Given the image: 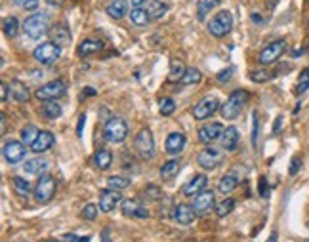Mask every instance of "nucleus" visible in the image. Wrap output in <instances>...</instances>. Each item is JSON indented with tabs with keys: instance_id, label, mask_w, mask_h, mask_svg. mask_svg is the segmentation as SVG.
<instances>
[{
	"instance_id": "6ab92c4d",
	"label": "nucleus",
	"mask_w": 309,
	"mask_h": 242,
	"mask_svg": "<svg viewBox=\"0 0 309 242\" xmlns=\"http://www.w3.org/2000/svg\"><path fill=\"white\" fill-rule=\"evenodd\" d=\"M52 145H54V134L42 130V132L38 134V137L34 139V143L31 145V149L32 152H36V154H42V152H46L48 149H52Z\"/></svg>"
},
{
	"instance_id": "f704fd0d",
	"label": "nucleus",
	"mask_w": 309,
	"mask_h": 242,
	"mask_svg": "<svg viewBox=\"0 0 309 242\" xmlns=\"http://www.w3.org/2000/svg\"><path fill=\"white\" fill-rule=\"evenodd\" d=\"M12 187L17 193V197H27L31 193V183L27 182L25 178H19V176L12 178Z\"/></svg>"
},
{
	"instance_id": "e2e57ef3",
	"label": "nucleus",
	"mask_w": 309,
	"mask_h": 242,
	"mask_svg": "<svg viewBox=\"0 0 309 242\" xmlns=\"http://www.w3.org/2000/svg\"><path fill=\"white\" fill-rule=\"evenodd\" d=\"M277 2L278 0H271V2H267V8H271V10H273V8L277 6Z\"/></svg>"
},
{
	"instance_id": "e433bc0d",
	"label": "nucleus",
	"mask_w": 309,
	"mask_h": 242,
	"mask_svg": "<svg viewBox=\"0 0 309 242\" xmlns=\"http://www.w3.org/2000/svg\"><path fill=\"white\" fill-rule=\"evenodd\" d=\"M38 134H40V130H38L34 124H27V126L21 130V141L31 147L32 143H34V139L38 137Z\"/></svg>"
},
{
	"instance_id": "5701e85b",
	"label": "nucleus",
	"mask_w": 309,
	"mask_h": 242,
	"mask_svg": "<svg viewBox=\"0 0 309 242\" xmlns=\"http://www.w3.org/2000/svg\"><path fill=\"white\" fill-rule=\"evenodd\" d=\"M101 50H103V44H101L99 40L86 38V40H82L80 46H78V56H80V58H90V56L101 52Z\"/></svg>"
},
{
	"instance_id": "09e8293b",
	"label": "nucleus",
	"mask_w": 309,
	"mask_h": 242,
	"mask_svg": "<svg viewBox=\"0 0 309 242\" xmlns=\"http://www.w3.org/2000/svg\"><path fill=\"white\" fill-rule=\"evenodd\" d=\"M62 242H90V237H77L73 233H67L62 237Z\"/></svg>"
},
{
	"instance_id": "79ce46f5",
	"label": "nucleus",
	"mask_w": 309,
	"mask_h": 242,
	"mask_svg": "<svg viewBox=\"0 0 309 242\" xmlns=\"http://www.w3.org/2000/svg\"><path fill=\"white\" fill-rule=\"evenodd\" d=\"M309 90V67H306L302 73H300V78H298V84H296V93L302 95Z\"/></svg>"
},
{
	"instance_id": "a19ab883",
	"label": "nucleus",
	"mask_w": 309,
	"mask_h": 242,
	"mask_svg": "<svg viewBox=\"0 0 309 242\" xmlns=\"http://www.w3.org/2000/svg\"><path fill=\"white\" fill-rule=\"evenodd\" d=\"M233 208H235V200L233 198H223L219 204H216V213L219 217H225V215L233 212Z\"/></svg>"
},
{
	"instance_id": "4be33fe9",
	"label": "nucleus",
	"mask_w": 309,
	"mask_h": 242,
	"mask_svg": "<svg viewBox=\"0 0 309 242\" xmlns=\"http://www.w3.org/2000/svg\"><path fill=\"white\" fill-rule=\"evenodd\" d=\"M195 215H197L195 208L189 206V204H178L176 210H174V219H176L180 225H189V223H193Z\"/></svg>"
},
{
	"instance_id": "603ef678",
	"label": "nucleus",
	"mask_w": 309,
	"mask_h": 242,
	"mask_svg": "<svg viewBox=\"0 0 309 242\" xmlns=\"http://www.w3.org/2000/svg\"><path fill=\"white\" fill-rule=\"evenodd\" d=\"M84 122H86V115H80V119H78V126H77V134H78V136L82 134V128H84Z\"/></svg>"
},
{
	"instance_id": "dca6fc26",
	"label": "nucleus",
	"mask_w": 309,
	"mask_h": 242,
	"mask_svg": "<svg viewBox=\"0 0 309 242\" xmlns=\"http://www.w3.org/2000/svg\"><path fill=\"white\" fill-rule=\"evenodd\" d=\"M121 212L124 215H128V217H139V219H147L149 217V210L143 208L134 198H124L123 202H121Z\"/></svg>"
},
{
	"instance_id": "a211bd4d",
	"label": "nucleus",
	"mask_w": 309,
	"mask_h": 242,
	"mask_svg": "<svg viewBox=\"0 0 309 242\" xmlns=\"http://www.w3.org/2000/svg\"><path fill=\"white\" fill-rule=\"evenodd\" d=\"M164 147H166V152H168V154H180V152L185 149V136H184L182 132L170 134V136L166 137Z\"/></svg>"
},
{
	"instance_id": "20e7f679",
	"label": "nucleus",
	"mask_w": 309,
	"mask_h": 242,
	"mask_svg": "<svg viewBox=\"0 0 309 242\" xmlns=\"http://www.w3.org/2000/svg\"><path fill=\"white\" fill-rule=\"evenodd\" d=\"M32 58L38 61L40 65H52L62 58V46H58L56 42H42L40 46L34 48Z\"/></svg>"
},
{
	"instance_id": "2f4dec72",
	"label": "nucleus",
	"mask_w": 309,
	"mask_h": 242,
	"mask_svg": "<svg viewBox=\"0 0 309 242\" xmlns=\"http://www.w3.org/2000/svg\"><path fill=\"white\" fill-rule=\"evenodd\" d=\"M275 75H277V73H273V71H269V69H254V71H250L248 76H250L252 82L262 84V82H267V80L275 78Z\"/></svg>"
},
{
	"instance_id": "37998d69",
	"label": "nucleus",
	"mask_w": 309,
	"mask_h": 242,
	"mask_svg": "<svg viewBox=\"0 0 309 242\" xmlns=\"http://www.w3.org/2000/svg\"><path fill=\"white\" fill-rule=\"evenodd\" d=\"M160 115L162 117H170L174 111H176V101L172 99V97H164L162 101H160Z\"/></svg>"
},
{
	"instance_id": "13d9d810",
	"label": "nucleus",
	"mask_w": 309,
	"mask_h": 242,
	"mask_svg": "<svg viewBox=\"0 0 309 242\" xmlns=\"http://www.w3.org/2000/svg\"><path fill=\"white\" fill-rule=\"evenodd\" d=\"M280 122H282V117H278L277 121H275V130H273V132H278V128H280Z\"/></svg>"
},
{
	"instance_id": "ea45409f",
	"label": "nucleus",
	"mask_w": 309,
	"mask_h": 242,
	"mask_svg": "<svg viewBox=\"0 0 309 242\" xmlns=\"http://www.w3.org/2000/svg\"><path fill=\"white\" fill-rule=\"evenodd\" d=\"M130 185V180L128 178H123V176H111L107 180V189H115V191H123Z\"/></svg>"
},
{
	"instance_id": "c03bdc74",
	"label": "nucleus",
	"mask_w": 309,
	"mask_h": 242,
	"mask_svg": "<svg viewBox=\"0 0 309 242\" xmlns=\"http://www.w3.org/2000/svg\"><path fill=\"white\" fill-rule=\"evenodd\" d=\"M14 4H15L17 8L25 10V12H32V10H36V8H38L40 0H14Z\"/></svg>"
},
{
	"instance_id": "6e6552de",
	"label": "nucleus",
	"mask_w": 309,
	"mask_h": 242,
	"mask_svg": "<svg viewBox=\"0 0 309 242\" xmlns=\"http://www.w3.org/2000/svg\"><path fill=\"white\" fill-rule=\"evenodd\" d=\"M233 27V15L229 14V12H217L216 15L208 21V30H210V34L212 36H216V38H221V36H225L229 30Z\"/></svg>"
},
{
	"instance_id": "72a5a7b5",
	"label": "nucleus",
	"mask_w": 309,
	"mask_h": 242,
	"mask_svg": "<svg viewBox=\"0 0 309 242\" xmlns=\"http://www.w3.org/2000/svg\"><path fill=\"white\" fill-rule=\"evenodd\" d=\"M42 115H44L46 119H50V121H56L58 117H62V107H60V103H58V101H46V103L42 105Z\"/></svg>"
},
{
	"instance_id": "58836bf2",
	"label": "nucleus",
	"mask_w": 309,
	"mask_h": 242,
	"mask_svg": "<svg viewBox=\"0 0 309 242\" xmlns=\"http://www.w3.org/2000/svg\"><path fill=\"white\" fill-rule=\"evenodd\" d=\"M17 29H19V23H17L15 17H6V19L2 21V30H4L6 36L14 38V36L17 34Z\"/></svg>"
},
{
	"instance_id": "bb28decb",
	"label": "nucleus",
	"mask_w": 309,
	"mask_h": 242,
	"mask_svg": "<svg viewBox=\"0 0 309 242\" xmlns=\"http://www.w3.org/2000/svg\"><path fill=\"white\" fill-rule=\"evenodd\" d=\"M93 162H95V166L99 170H109L111 164H113V154L107 149H97L95 154H93Z\"/></svg>"
},
{
	"instance_id": "b1692460",
	"label": "nucleus",
	"mask_w": 309,
	"mask_h": 242,
	"mask_svg": "<svg viewBox=\"0 0 309 242\" xmlns=\"http://www.w3.org/2000/svg\"><path fill=\"white\" fill-rule=\"evenodd\" d=\"M25 172L27 174H32V176H44V172L50 168V162L46 158H32V160H27L25 162Z\"/></svg>"
},
{
	"instance_id": "49530a36",
	"label": "nucleus",
	"mask_w": 309,
	"mask_h": 242,
	"mask_svg": "<svg viewBox=\"0 0 309 242\" xmlns=\"http://www.w3.org/2000/svg\"><path fill=\"white\" fill-rule=\"evenodd\" d=\"M252 122H254L252 124V145L256 147L258 145V132H260V122H258V115L256 113L252 115Z\"/></svg>"
},
{
	"instance_id": "680f3d73",
	"label": "nucleus",
	"mask_w": 309,
	"mask_h": 242,
	"mask_svg": "<svg viewBox=\"0 0 309 242\" xmlns=\"http://www.w3.org/2000/svg\"><path fill=\"white\" fill-rule=\"evenodd\" d=\"M252 21H256V23H262V17H260L258 14H254V15H252Z\"/></svg>"
},
{
	"instance_id": "bf43d9fd",
	"label": "nucleus",
	"mask_w": 309,
	"mask_h": 242,
	"mask_svg": "<svg viewBox=\"0 0 309 242\" xmlns=\"http://www.w3.org/2000/svg\"><path fill=\"white\" fill-rule=\"evenodd\" d=\"M267 242H277V233H275V231L271 233V237L267 239Z\"/></svg>"
},
{
	"instance_id": "412c9836",
	"label": "nucleus",
	"mask_w": 309,
	"mask_h": 242,
	"mask_svg": "<svg viewBox=\"0 0 309 242\" xmlns=\"http://www.w3.org/2000/svg\"><path fill=\"white\" fill-rule=\"evenodd\" d=\"M50 36H52V42H56L58 46H69L71 44V30L67 29L65 23H58L54 25L50 30Z\"/></svg>"
},
{
	"instance_id": "7ed1b4c3",
	"label": "nucleus",
	"mask_w": 309,
	"mask_h": 242,
	"mask_svg": "<svg viewBox=\"0 0 309 242\" xmlns=\"http://www.w3.org/2000/svg\"><path fill=\"white\" fill-rule=\"evenodd\" d=\"M128 137V124L124 119H109L103 126V139L109 143H123Z\"/></svg>"
},
{
	"instance_id": "2eb2a0df",
	"label": "nucleus",
	"mask_w": 309,
	"mask_h": 242,
	"mask_svg": "<svg viewBox=\"0 0 309 242\" xmlns=\"http://www.w3.org/2000/svg\"><path fill=\"white\" fill-rule=\"evenodd\" d=\"M123 200L124 198L121 197V191L107 189V191H103L101 197H99V208H101V212L103 213H109V212H113Z\"/></svg>"
},
{
	"instance_id": "c756f323",
	"label": "nucleus",
	"mask_w": 309,
	"mask_h": 242,
	"mask_svg": "<svg viewBox=\"0 0 309 242\" xmlns=\"http://www.w3.org/2000/svg\"><path fill=\"white\" fill-rule=\"evenodd\" d=\"M185 67H184V61L180 60H172L170 61V73H168V80L170 82H178L182 80V76L185 75Z\"/></svg>"
},
{
	"instance_id": "c9c22d12",
	"label": "nucleus",
	"mask_w": 309,
	"mask_h": 242,
	"mask_svg": "<svg viewBox=\"0 0 309 242\" xmlns=\"http://www.w3.org/2000/svg\"><path fill=\"white\" fill-rule=\"evenodd\" d=\"M202 80V75H201V71L199 69H195V67H189L185 71V75L182 76V84L184 86H193V84H199Z\"/></svg>"
},
{
	"instance_id": "39448f33",
	"label": "nucleus",
	"mask_w": 309,
	"mask_h": 242,
	"mask_svg": "<svg viewBox=\"0 0 309 242\" xmlns=\"http://www.w3.org/2000/svg\"><path fill=\"white\" fill-rule=\"evenodd\" d=\"M134 149L136 152L141 156V158H153L154 156V139H153V134L151 130L143 128L138 132V136L134 137Z\"/></svg>"
},
{
	"instance_id": "7c9ffc66",
	"label": "nucleus",
	"mask_w": 309,
	"mask_h": 242,
	"mask_svg": "<svg viewBox=\"0 0 309 242\" xmlns=\"http://www.w3.org/2000/svg\"><path fill=\"white\" fill-rule=\"evenodd\" d=\"M166 12H168V6L164 2H160V0H151L149 6H147V14H149L151 19H160Z\"/></svg>"
},
{
	"instance_id": "f8f14e48",
	"label": "nucleus",
	"mask_w": 309,
	"mask_h": 242,
	"mask_svg": "<svg viewBox=\"0 0 309 242\" xmlns=\"http://www.w3.org/2000/svg\"><path fill=\"white\" fill-rule=\"evenodd\" d=\"M197 160H199L201 168H204V170H216L217 166L223 162V152L214 149V147H206V149H202V151L199 152Z\"/></svg>"
},
{
	"instance_id": "f03ea898",
	"label": "nucleus",
	"mask_w": 309,
	"mask_h": 242,
	"mask_svg": "<svg viewBox=\"0 0 309 242\" xmlns=\"http://www.w3.org/2000/svg\"><path fill=\"white\" fill-rule=\"evenodd\" d=\"M23 30H25V34L29 38L38 40L40 36H44L46 32H50V15L44 14V12L32 14V15H29L23 21Z\"/></svg>"
},
{
	"instance_id": "f3484780",
	"label": "nucleus",
	"mask_w": 309,
	"mask_h": 242,
	"mask_svg": "<svg viewBox=\"0 0 309 242\" xmlns=\"http://www.w3.org/2000/svg\"><path fill=\"white\" fill-rule=\"evenodd\" d=\"M206 183H208V178H206L204 174L193 176V180H189V182L184 185V195H185V197H197L199 193H202V191L206 189Z\"/></svg>"
},
{
	"instance_id": "cd10ccee",
	"label": "nucleus",
	"mask_w": 309,
	"mask_h": 242,
	"mask_svg": "<svg viewBox=\"0 0 309 242\" xmlns=\"http://www.w3.org/2000/svg\"><path fill=\"white\" fill-rule=\"evenodd\" d=\"M237 183H239V178H237L235 174H225V176L217 182V191H219L221 195H227V193H231V191L237 189Z\"/></svg>"
},
{
	"instance_id": "0e129e2a",
	"label": "nucleus",
	"mask_w": 309,
	"mask_h": 242,
	"mask_svg": "<svg viewBox=\"0 0 309 242\" xmlns=\"http://www.w3.org/2000/svg\"><path fill=\"white\" fill-rule=\"evenodd\" d=\"M4 130H6V117L2 115V132H4Z\"/></svg>"
},
{
	"instance_id": "c85d7f7f",
	"label": "nucleus",
	"mask_w": 309,
	"mask_h": 242,
	"mask_svg": "<svg viewBox=\"0 0 309 242\" xmlns=\"http://www.w3.org/2000/svg\"><path fill=\"white\" fill-rule=\"evenodd\" d=\"M130 21H132L134 25H138V27H145V25L151 21V17H149L147 10H143V8H134V10L130 12Z\"/></svg>"
},
{
	"instance_id": "4c0bfd02",
	"label": "nucleus",
	"mask_w": 309,
	"mask_h": 242,
	"mask_svg": "<svg viewBox=\"0 0 309 242\" xmlns=\"http://www.w3.org/2000/svg\"><path fill=\"white\" fill-rule=\"evenodd\" d=\"M221 0H201V4H199V12H197V17H199V21H204L206 19V15H208V12L217 6Z\"/></svg>"
},
{
	"instance_id": "9d476101",
	"label": "nucleus",
	"mask_w": 309,
	"mask_h": 242,
	"mask_svg": "<svg viewBox=\"0 0 309 242\" xmlns=\"http://www.w3.org/2000/svg\"><path fill=\"white\" fill-rule=\"evenodd\" d=\"M284 50H286V42L282 40V38H278V40H273L271 44H267L262 52H260V58L258 61L263 65V67H267V65H273V63H277V60L284 54Z\"/></svg>"
},
{
	"instance_id": "4468645a",
	"label": "nucleus",
	"mask_w": 309,
	"mask_h": 242,
	"mask_svg": "<svg viewBox=\"0 0 309 242\" xmlns=\"http://www.w3.org/2000/svg\"><path fill=\"white\" fill-rule=\"evenodd\" d=\"M193 208H195L197 215H206L210 210H214V208H216L214 193H212V191H206V189H204L202 193H199V195L195 197V200H193Z\"/></svg>"
},
{
	"instance_id": "052dcab7",
	"label": "nucleus",
	"mask_w": 309,
	"mask_h": 242,
	"mask_svg": "<svg viewBox=\"0 0 309 242\" xmlns=\"http://www.w3.org/2000/svg\"><path fill=\"white\" fill-rule=\"evenodd\" d=\"M48 2H50L52 6H62L63 4V0H48Z\"/></svg>"
},
{
	"instance_id": "69168bd1",
	"label": "nucleus",
	"mask_w": 309,
	"mask_h": 242,
	"mask_svg": "<svg viewBox=\"0 0 309 242\" xmlns=\"http://www.w3.org/2000/svg\"><path fill=\"white\" fill-rule=\"evenodd\" d=\"M44 242H62V241H44Z\"/></svg>"
},
{
	"instance_id": "a18cd8bd",
	"label": "nucleus",
	"mask_w": 309,
	"mask_h": 242,
	"mask_svg": "<svg viewBox=\"0 0 309 242\" xmlns=\"http://www.w3.org/2000/svg\"><path fill=\"white\" fill-rule=\"evenodd\" d=\"M82 219H86V221H95V217H97V206L95 204H86L84 208H82Z\"/></svg>"
},
{
	"instance_id": "4d7b16f0",
	"label": "nucleus",
	"mask_w": 309,
	"mask_h": 242,
	"mask_svg": "<svg viewBox=\"0 0 309 242\" xmlns=\"http://www.w3.org/2000/svg\"><path fill=\"white\" fill-rule=\"evenodd\" d=\"M84 95H95V90L93 88H84Z\"/></svg>"
},
{
	"instance_id": "de8ad7c7",
	"label": "nucleus",
	"mask_w": 309,
	"mask_h": 242,
	"mask_svg": "<svg viewBox=\"0 0 309 242\" xmlns=\"http://www.w3.org/2000/svg\"><path fill=\"white\" fill-rule=\"evenodd\" d=\"M302 158L300 156H292V160H290V170H288V174L290 176H296L298 172H300V168H302Z\"/></svg>"
},
{
	"instance_id": "8fccbe9b",
	"label": "nucleus",
	"mask_w": 309,
	"mask_h": 242,
	"mask_svg": "<svg viewBox=\"0 0 309 242\" xmlns=\"http://www.w3.org/2000/svg\"><path fill=\"white\" fill-rule=\"evenodd\" d=\"M258 189H260V197H262V198H267V197H269V187H267V180H265L263 176L260 178Z\"/></svg>"
},
{
	"instance_id": "864d4df0",
	"label": "nucleus",
	"mask_w": 309,
	"mask_h": 242,
	"mask_svg": "<svg viewBox=\"0 0 309 242\" xmlns=\"http://www.w3.org/2000/svg\"><path fill=\"white\" fill-rule=\"evenodd\" d=\"M0 90H2V101H6V99H8V84L2 82V84H0Z\"/></svg>"
},
{
	"instance_id": "5fc2aeb1",
	"label": "nucleus",
	"mask_w": 309,
	"mask_h": 242,
	"mask_svg": "<svg viewBox=\"0 0 309 242\" xmlns=\"http://www.w3.org/2000/svg\"><path fill=\"white\" fill-rule=\"evenodd\" d=\"M101 239H103V242H111V239H109V229H105V231H103Z\"/></svg>"
},
{
	"instance_id": "1a4fd4ad",
	"label": "nucleus",
	"mask_w": 309,
	"mask_h": 242,
	"mask_svg": "<svg viewBox=\"0 0 309 242\" xmlns=\"http://www.w3.org/2000/svg\"><path fill=\"white\" fill-rule=\"evenodd\" d=\"M219 101H217L214 95H206L202 97L195 107H193V119L195 121H206L210 119L216 111H219Z\"/></svg>"
},
{
	"instance_id": "338daca9",
	"label": "nucleus",
	"mask_w": 309,
	"mask_h": 242,
	"mask_svg": "<svg viewBox=\"0 0 309 242\" xmlns=\"http://www.w3.org/2000/svg\"><path fill=\"white\" fill-rule=\"evenodd\" d=\"M308 227H309V221H308Z\"/></svg>"
},
{
	"instance_id": "0eeeda50",
	"label": "nucleus",
	"mask_w": 309,
	"mask_h": 242,
	"mask_svg": "<svg viewBox=\"0 0 309 242\" xmlns=\"http://www.w3.org/2000/svg\"><path fill=\"white\" fill-rule=\"evenodd\" d=\"M32 193H34V198L38 202H50L54 198V195H56V180L50 174L40 176L36 185H34V189H32Z\"/></svg>"
},
{
	"instance_id": "6e6d98bb",
	"label": "nucleus",
	"mask_w": 309,
	"mask_h": 242,
	"mask_svg": "<svg viewBox=\"0 0 309 242\" xmlns=\"http://www.w3.org/2000/svg\"><path fill=\"white\" fill-rule=\"evenodd\" d=\"M143 2H145V0H132V6H134V8H141Z\"/></svg>"
},
{
	"instance_id": "393cba45",
	"label": "nucleus",
	"mask_w": 309,
	"mask_h": 242,
	"mask_svg": "<svg viewBox=\"0 0 309 242\" xmlns=\"http://www.w3.org/2000/svg\"><path fill=\"white\" fill-rule=\"evenodd\" d=\"M10 91H12V95L19 101V103H25V101H29V97H31V93H29V88L21 82V80H12L10 82Z\"/></svg>"
},
{
	"instance_id": "423d86ee",
	"label": "nucleus",
	"mask_w": 309,
	"mask_h": 242,
	"mask_svg": "<svg viewBox=\"0 0 309 242\" xmlns=\"http://www.w3.org/2000/svg\"><path fill=\"white\" fill-rule=\"evenodd\" d=\"M65 91H67V86H65L63 80H52V82L42 84L38 90L34 91V97L38 101H56V99L65 95Z\"/></svg>"
},
{
	"instance_id": "473e14b6",
	"label": "nucleus",
	"mask_w": 309,
	"mask_h": 242,
	"mask_svg": "<svg viewBox=\"0 0 309 242\" xmlns=\"http://www.w3.org/2000/svg\"><path fill=\"white\" fill-rule=\"evenodd\" d=\"M180 172V162L178 160H168L160 166V178L162 180H172Z\"/></svg>"
},
{
	"instance_id": "aec40b11",
	"label": "nucleus",
	"mask_w": 309,
	"mask_h": 242,
	"mask_svg": "<svg viewBox=\"0 0 309 242\" xmlns=\"http://www.w3.org/2000/svg\"><path fill=\"white\" fill-rule=\"evenodd\" d=\"M239 139H241L239 130L235 126H229V128H225V132H223V136H221L219 141H221V147L225 151H235L237 145H239Z\"/></svg>"
},
{
	"instance_id": "3c124183",
	"label": "nucleus",
	"mask_w": 309,
	"mask_h": 242,
	"mask_svg": "<svg viewBox=\"0 0 309 242\" xmlns=\"http://www.w3.org/2000/svg\"><path fill=\"white\" fill-rule=\"evenodd\" d=\"M231 75H233V67H227L225 71H221V73L217 75V82H227V80L231 78Z\"/></svg>"
},
{
	"instance_id": "f257e3e1",
	"label": "nucleus",
	"mask_w": 309,
	"mask_h": 242,
	"mask_svg": "<svg viewBox=\"0 0 309 242\" xmlns=\"http://www.w3.org/2000/svg\"><path fill=\"white\" fill-rule=\"evenodd\" d=\"M248 99H250V93H248L247 90L231 91V95L227 97V101L219 107L221 117H223L225 121H233V119H237V117H239V113H241V109H243V107L248 103Z\"/></svg>"
},
{
	"instance_id": "ddd939ff",
	"label": "nucleus",
	"mask_w": 309,
	"mask_h": 242,
	"mask_svg": "<svg viewBox=\"0 0 309 242\" xmlns=\"http://www.w3.org/2000/svg\"><path fill=\"white\" fill-rule=\"evenodd\" d=\"M27 145L23 143V141H8L6 145H4V149H2V154H4V158H6V162H10V164H17V162H21L23 158H25V149Z\"/></svg>"
},
{
	"instance_id": "a878e982",
	"label": "nucleus",
	"mask_w": 309,
	"mask_h": 242,
	"mask_svg": "<svg viewBox=\"0 0 309 242\" xmlns=\"http://www.w3.org/2000/svg\"><path fill=\"white\" fill-rule=\"evenodd\" d=\"M128 12V4L126 0H111L107 4V15H111L113 19H121Z\"/></svg>"
},
{
	"instance_id": "9b49d317",
	"label": "nucleus",
	"mask_w": 309,
	"mask_h": 242,
	"mask_svg": "<svg viewBox=\"0 0 309 242\" xmlns=\"http://www.w3.org/2000/svg\"><path fill=\"white\" fill-rule=\"evenodd\" d=\"M223 132H225V128H223L219 122H208V124H202V126L199 128L197 136H199V141H201V143L210 145V143H214L217 139H221Z\"/></svg>"
}]
</instances>
